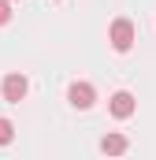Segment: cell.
Masks as SVG:
<instances>
[{"label": "cell", "instance_id": "3957f363", "mask_svg": "<svg viewBox=\"0 0 156 160\" xmlns=\"http://www.w3.org/2000/svg\"><path fill=\"white\" fill-rule=\"evenodd\" d=\"M67 101H71L75 108H82V112H85V108H93V101H97V89H93L89 82H75V86L67 89Z\"/></svg>", "mask_w": 156, "mask_h": 160}, {"label": "cell", "instance_id": "277c9868", "mask_svg": "<svg viewBox=\"0 0 156 160\" xmlns=\"http://www.w3.org/2000/svg\"><path fill=\"white\" fill-rule=\"evenodd\" d=\"M108 108H112V116H115V119H130V116H134V108H138V101H134V93H130V89H119V93H112V104H108Z\"/></svg>", "mask_w": 156, "mask_h": 160}, {"label": "cell", "instance_id": "6da1fadb", "mask_svg": "<svg viewBox=\"0 0 156 160\" xmlns=\"http://www.w3.org/2000/svg\"><path fill=\"white\" fill-rule=\"evenodd\" d=\"M108 41H112L115 52H130L134 48V22L130 19H115L112 30H108Z\"/></svg>", "mask_w": 156, "mask_h": 160}, {"label": "cell", "instance_id": "5b68a950", "mask_svg": "<svg viewBox=\"0 0 156 160\" xmlns=\"http://www.w3.org/2000/svg\"><path fill=\"white\" fill-rule=\"evenodd\" d=\"M100 153H108V157L126 153V138H123V134H104V138H100Z\"/></svg>", "mask_w": 156, "mask_h": 160}, {"label": "cell", "instance_id": "52a82bcc", "mask_svg": "<svg viewBox=\"0 0 156 160\" xmlns=\"http://www.w3.org/2000/svg\"><path fill=\"white\" fill-rule=\"evenodd\" d=\"M11 19V0H0V26Z\"/></svg>", "mask_w": 156, "mask_h": 160}, {"label": "cell", "instance_id": "7a4b0ae2", "mask_svg": "<svg viewBox=\"0 0 156 160\" xmlns=\"http://www.w3.org/2000/svg\"><path fill=\"white\" fill-rule=\"evenodd\" d=\"M26 89H30V82H26V75H19V71H15V75H7V78L0 82V93H4V101H7V104H19V101L26 97Z\"/></svg>", "mask_w": 156, "mask_h": 160}, {"label": "cell", "instance_id": "8992f818", "mask_svg": "<svg viewBox=\"0 0 156 160\" xmlns=\"http://www.w3.org/2000/svg\"><path fill=\"white\" fill-rule=\"evenodd\" d=\"M11 138H15V127H11V119L0 116V145H11Z\"/></svg>", "mask_w": 156, "mask_h": 160}]
</instances>
